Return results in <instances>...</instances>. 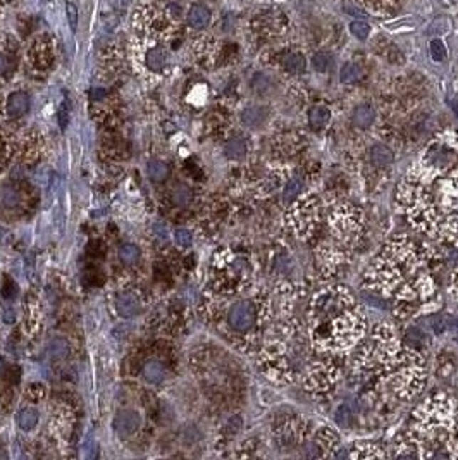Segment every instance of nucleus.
<instances>
[{
	"label": "nucleus",
	"instance_id": "nucleus-11",
	"mask_svg": "<svg viewBox=\"0 0 458 460\" xmlns=\"http://www.w3.org/2000/svg\"><path fill=\"white\" fill-rule=\"evenodd\" d=\"M115 309L121 318H133L140 312V300L133 293H123L115 300Z\"/></svg>",
	"mask_w": 458,
	"mask_h": 460
},
{
	"label": "nucleus",
	"instance_id": "nucleus-8",
	"mask_svg": "<svg viewBox=\"0 0 458 460\" xmlns=\"http://www.w3.org/2000/svg\"><path fill=\"white\" fill-rule=\"evenodd\" d=\"M142 426V417L136 410H121L114 419V429L121 438H127L135 434Z\"/></svg>",
	"mask_w": 458,
	"mask_h": 460
},
{
	"label": "nucleus",
	"instance_id": "nucleus-26",
	"mask_svg": "<svg viewBox=\"0 0 458 460\" xmlns=\"http://www.w3.org/2000/svg\"><path fill=\"white\" fill-rule=\"evenodd\" d=\"M48 355L52 359H66L69 353V343L66 342L64 338H53L51 343H48Z\"/></svg>",
	"mask_w": 458,
	"mask_h": 460
},
{
	"label": "nucleus",
	"instance_id": "nucleus-10",
	"mask_svg": "<svg viewBox=\"0 0 458 460\" xmlns=\"http://www.w3.org/2000/svg\"><path fill=\"white\" fill-rule=\"evenodd\" d=\"M30 110V97L24 92H14L7 98V114L11 117H21Z\"/></svg>",
	"mask_w": 458,
	"mask_h": 460
},
{
	"label": "nucleus",
	"instance_id": "nucleus-21",
	"mask_svg": "<svg viewBox=\"0 0 458 460\" xmlns=\"http://www.w3.org/2000/svg\"><path fill=\"white\" fill-rule=\"evenodd\" d=\"M224 154L228 159H243L246 155V142L243 138H231L224 147Z\"/></svg>",
	"mask_w": 458,
	"mask_h": 460
},
{
	"label": "nucleus",
	"instance_id": "nucleus-12",
	"mask_svg": "<svg viewBox=\"0 0 458 460\" xmlns=\"http://www.w3.org/2000/svg\"><path fill=\"white\" fill-rule=\"evenodd\" d=\"M210 23V11L204 4H193L188 11V24L195 30H204Z\"/></svg>",
	"mask_w": 458,
	"mask_h": 460
},
{
	"label": "nucleus",
	"instance_id": "nucleus-32",
	"mask_svg": "<svg viewBox=\"0 0 458 460\" xmlns=\"http://www.w3.org/2000/svg\"><path fill=\"white\" fill-rule=\"evenodd\" d=\"M300 188H302V182H300V179H291V182L284 187V192H283L284 200L296 199V195L300 193Z\"/></svg>",
	"mask_w": 458,
	"mask_h": 460
},
{
	"label": "nucleus",
	"instance_id": "nucleus-37",
	"mask_svg": "<svg viewBox=\"0 0 458 460\" xmlns=\"http://www.w3.org/2000/svg\"><path fill=\"white\" fill-rule=\"evenodd\" d=\"M343 9L348 12V14H352V16H357V18H364V16H367L364 11L362 9H358V7H355L352 6V4H345L343 6Z\"/></svg>",
	"mask_w": 458,
	"mask_h": 460
},
{
	"label": "nucleus",
	"instance_id": "nucleus-34",
	"mask_svg": "<svg viewBox=\"0 0 458 460\" xmlns=\"http://www.w3.org/2000/svg\"><path fill=\"white\" fill-rule=\"evenodd\" d=\"M251 88L257 93H264L267 88H269V78L264 75H255L254 81H251Z\"/></svg>",
	"mask_w": 458,
	"mask_h": 460
},
{
	"label": "nucleus",
	"instance_id": "nucleus-4",
	"mask_svg": "<svg viewBox=\"0 0 458 460\" xmlns=\"http://www.w3.org/2000/svg\"><path fill=\"white\" fill-rule=\"evenodd\" d=\"M357 365L373 372L375 385L391 395L412 398L424 385V362L415 348H402L391 328L379 326L358 352Z\"/></svg>",
	"mask_w": 458,
	"mask_h": 460
},
{
	"label": "nucleus",
	"instance_id": "nucleus-16",
	"mask_svg": "<svg viewBox=\"0 0 458 460\" xmlns=\"http://www.w3.org/2000/svg\"><path fill=\"white\" fill-rule=\"evenodd\" d=\"M329 117H331V113H329V109L324 108V105H316V108L308 110V125L316 131L323 130L329 122Z\"/></svg>",
	"mask_w": 458,
	"mask_h": 460
},
{
	"label": "nucleus",
	"instance_id": "nucleus-5",
	"mask_svg": "<svg viewBox=\"0 0 458 460\" xmlns=\"http://www.w3.org/2000/svg\"><path fill=\"white\" fill-rule=\"evenodd\" d=\"M455 409L447 397L429 398L415 412L414 424L400 438L398 457L453 459L458 455Z\"/></svg>",
	"mask_w": 458,
	"mask_h": 460
},
{
	"label": "nucleus",
	"instance_id": "nucleus-17",
	"mask_svg": "<svg viewBox=\"0 0 458 460\" xmlns=\"http://www.w3.org/2000/svg\"><path fill=\"white\" fill-rule=\"evenodd\" d=\"M283 66L291 75H302L305 69H307V61L298 52H290V54L283 57Z\"/></svg>",
	"mask_w": 458,
	"mask_h": 460
},
{
	"label": "nucleus",
	"instance_id": "nucleus-30",
	"mask_svg": "<svg viewBox=\"0 0 458 460\" xmlns=\"http://www.w3.org/2000/svg\"><path fill=\"white\" fill-rule=\"evenodd\" d=\"M334 419H336L338 424L348 426L350 422H352V419H353V409H352V405L343 404V405L338 407L336 412H334Z\"/></svg>",
	"mask_w": 458,
	"mask_h": 460
},
{
	"label": "nucleus",
	"instance_id": "nucleus-35",
	"mask_svg": "<svg viewBox=\"0 0 458 460\" xmlns=\"http://www.w3.org/2000/svg\"><path fill=\"white\" fill-rule=\"evenodd\" d=\"M365 2L374 9H393L398 6L400 0H365Z\"/></svg>",
	"mask_w": 458,
	"mask_h": 460
},
{
	"label": "nucleus",
	"instance_id": "nucleus-14",
	"mask_svg": "<svg viewBox=\"0 0 458 460\" xmlns=\"http://www.w3.org/2000/svg\"><path fill=\"white\" fill-rule=\"evenodd\" d=\"M267 119V110L259 105H251L241 113V122L246 128H261Z\"/></svg>",
	"mask_w": 458,
	"mask_h": 460
},
{
	"label": "nucleus",
	"instance_id": "nucleus-7",
	"mask_svg": "<svg viewBox=\"0 0 458 460\" xmlns=\"http://www.w3.org/2000/svg\"><path fill=\"white\" fill-rule=\"evenodd\" d=\"M228 323L234 331L246 333L257 323V309L250 300H240L228 312Z\"/></svg>",
	"mask_w": 458,
	"mask_h": 460
},
{
	"label": "nucleus",
	"instance_id": "nucleus-24",
	"mask_svg": "<svg viewBox=\"0 0 458 460\" xmlns=\"http://www.w3.org/2000/svg\"><path fill=\"white\" fill-rule=\"evenodd\" d=\"M147 64L152 71H162L167 64V54L162 48H154V51L148 52Z\"/></svg>",
	"mask_w": 458,
	"mask_h": 460
},
{
	"label": "nucleus",
	"instance_id": "nucleus-20",
	"mask_svg": "<svg viewBox=\"0 0 458 460\" xmlns=\"http://www.w3.org/2000/svg\"><path fill=\"white\" fill-rule=\"evenodd\" d=\"M147 174L152 182L162 183L169 178V166L162 161H150L147 164Z\"/></svg>",
	"mask_w": 458,
	"mask_h": 460
},
{
	"label": "nucleus",
	"instance_id": "nucleus-39",
	"mask_svg": "<svg viewBox=\"0 0 458 460\" xmlns=\"http://www.w3.org/2000/svg\"><path fill=\"white\" fill-rule=\"evenodd\" d=\"M6 69H7V61H6V57L0 56V75H2V73L6 71Z\"/></svg>",
	"mask_w": 458,
	"mask_h": 460
},
{
	"label": "nucleus",
	"instance_id": "nucleus-23",
	"mask_svg": "<svg viewBox=\"0 0 458 460\" xmlns=\"http://www.w3.org/2000/svg\"><path fill=\"white\" fill-rule=\"evenodd\" d=\"M362 76H364V73H362V68H360V66L353 64V63L345 64L343 69H341V73H340L341 83H345V85L357 83V81L362 80Z\"/></svg>",
	"mask_w": 458,
	"mask_h": 460
},
{
	"label": "nucleus",
	"instance_id": "nucleus-36",
	"mask_svg": "<svg viewBox=\"0 0 458 460\" xmlns=\"http://www.w3.org/2000/svg\"><path fill=\"white\" fill-rule=\"evenodd\" d=\"M175 238H176V241L181 246H189V245H192V241H193L192 233H189L188 229H177V231L175 233Z\"/></svg>",
	"mask_w": 458,
	"mask_h": 460
},
{
	"label": "nucleus",
	"instance_id": "nucleus-27",
	"mask_svg": "<svg viewBox=\"0 0 458 460\" xmlns=\"http://www.w3.org/2000/svg\"><path fill=\"white\" fill-rule=\"evenodd\" d=\"M171 199L177 207H187L192 202V190H189L187 184H177L171 193Z\"/></svg>",
	"mask_w": 458,
	"mask_h": 460
},
{
	"label": "nucleus",
	"instance_id": "nucleus-40",
	"mask_svg": "<svg viewBox=\"0 0 458 460\" xmlns=\"http://www.w3.org/2000/svg\"><path fill=\"white\" fill-rule=\"evenodd\" d=\"M59 121H61V128H66V113H64V109L59 113Z\"/></svg>",
	"mask_w": 458,
	"mask_h": 460
},
{
	"label": "nucleus",
	"instance_id": "nucleus-2",
	"mask_svg": "<svg viewBox=\"0 0 458 460\" xmlns=\"http://www.w3.org/2000/svg\"><path fill=\"white\" fill-rule=\"evenodd\" d=\"M370 283L381 293L379 297L395 300V312L400 318L427 310L429 300L436 297L426 256L408 238H395L385 246L373 266Z\"/></svg>",
	"mask_w": 458,
	"mask_h": 460
},
{
	"label": "nucleus",
	"instance_id": "nucleus-25",
	"mask_svg": "<svg viewBox=\"0 0 458 460\" xmlns=\"http://www.w3.org/2000/svg\"><path fill=\"white\" fill-rule=\"evenodd\" d=\"M38 422V412L35 409H23L18 414V426L23 431H31Z\"/></svg>",
	"mask_w": 458,
	"mask_h": 460
},
{
	"label": "nucleus",
	"instance_id": "nucleus-28",
	"mask_svg": "<svg viewBox=\"0 0 458 460\" xmlns=\"http://www.w3.org/2000/svg\"><path fill=\"white\" fill-rule=\"evenodd\" d=\"M429 52H431V57L436 61V63H441V61L447 59L448 56L447 45H444L443 40L439 38L431 40V43H429Z\"/></svg>",
	"mask_w": 458,
	"mask_h": 460
},
{
	"label": "nucleus",
	"instance_id": "nucleus-19",
	"mask_svg": "<svg viewBox=\"0 0 458 460\" xmlns=\"http://www.w3.org/2000/svg\"><path fill=\"white\" fill-rule=\"evenodd\" d=\"M21 202V195L11 184H0V205L6 209H16Z\"/></svg>",
	"mask_w": 458,
	"mask_h": 460
},
{
	"label": "nucleus",
	"instance_id": "nucleus-18",
	"mask_svg": "<svg viewBox=\"0 0 458 460\" xmlns=\"http://www.w3.org/2000/svg\"><path fill=\"white\" fill-rule=\"evenodd\" d=\"M143 376H145L148 383L157 385L166 377V367H164V364L159 362V360H148L145 367H143Z\"/></svg>",
	"mask_w": 458,
	"mask_h": 460
},
{
	"label": "nucleus",
	"instance_id": "nucleus-41",
	"mask_svg": "<svg viewBox=\"0 0 458 460\" xmlns=\"http://www.w3.org/2000/svg\"><path fill=\"white\" fill-rule=\"evenodd\" d=\"M4 365H6V364H4L2 357H0V375H2V371H4Z\"/></svg>",
	"mask_w": 458,
	"mask_h": 460
},
{
	"label": "nucleus",
	"instance_id": "nucleus-31",
	"mask_svg": "<svg viewBox=\"0 0 458 460\" xmlns=\"http://www.w3.org/2000/svg\"><path fill=\"white\" fill-rule=\"evenodd\" d=\"M350 31H352L358 40H365L370 33V26L364 21H353L350 24Z\"/></svg>",
	"mask_w": 458,
	"mask_h": 460
},
{
	"label": "nucleus",
	"instance_id": "nucleus-38",
	"mask_svg": "<svg viewBox=\"0 0 458 460\" xmlns=\"http://www.w3.org/2000/svg\"><path fill=\"white\" fill-rule=\"evenodd\" d=\"M155 233H159L160 241H167V231L166 228L162 229V224H155Z\"/></svg>",
	"mask_w": 458,
	"mask_h": 460
},
{
	"label": "nucleus",
	"instance_id": "nucleus-9",
	"mask_svg": "<svg viewBox=\"0 0 458 460\" xmlns=\"http://www.w3.org/2000/svg\"><path fill=\"white\" fill-rule=\"evenodd\" d=\"M284 26H286V18L281 11H266L262 12L261 16V28L264 33L267 35H278V33L284 31Z\"/></svg>",
	"mask_w": 458,
	"mask_h": 460
},
{
	"label": "nucleus",
	"instance_id": "nucleus-33",
	"mask_svg": "<svg viewBox=\"0 0 458 460\" xmlns=\"http://www.w3.org/2000/svg\"><path fill=\"white\" fill-rule=\"evenodd\" d=\"M66 16H68L69 26H71V31L74 33L78 28V7L74 6L73 2L66 4Z\"/></svg>",
	"mask_w": 458,
	"mask_h": 460
},
{
	"label": "nucleus",
	"instance_id": "nucleus-13",
	"mask_svg": "<svg viewBox=\"0 0 458 460\" xmlns=\"http://www.w3.org/2000/svg\"><path fill=\"white\" fill-rule=\"evenodd\" d=\"M353 125L360 130H367L374 125L375 121V109L369 104L358 105L357 109L353 110Z\"/></svg>",
	"mask_w": 458,
	"mask_h": 460
},
{
	"label": "nucleus",
	"instance_id": "nucleus-1",
	"mask_svg": "<svg viewBox=\"0 0 458 460\" xmlns=\"http://www.w3.org/2000/svg\"><path fill=\"white\" fill-rule=\"evenodd\" d=\"M398 204L424 235L458 244V133L429 143L400 183Z\"/></svg>",
	"mask_w": 458,
	"mask_h": 460
},
{
	"label": "nucleus",
	"instance_id": "nucleus-6",
	"mask_svg": "<svg viewBox=\"0 0 458 460\" xmlns=\"http://www.w3.org/2000/svg\"><path fill=\"white\" fill-rule=\"evenodd\" d=\"M316 199L313 197L305 195L298 204L295 205V211L291 209V217H293V228L296 229L298 235H311L313 224L317 223V214H316Z\"/></svg>",
	"mask_w": 458,
	"mask_h": 460
},
{
	"label": "nucleus",
	"instance_id": "nucleus-15",
	"mask_svg": "<svg viewBox=\"0 0 458 460\" xmlns=\"http://www.w3.org/2000/svg\"><path fill=\"white\" fill-rule=\"evenodd\" d=\"M369 157L375 167H387L393 162V150L382 143H374L369 150Z\"/></svg>",
	"mask_w": 458,
	"mask_h": 460
},
{
	"label": "nucleus",
	"instance_id": "nucleus-29",
	"mask_svg": "<svg viewBox=\"0 0 458 460\" xmlns=\"http://www.w3.org/2000/svg\"><path fill=\"white\" fill-rule=\"evenodd\" d=\"M331 64H333V59H331V56L328 54V52H317V54L312 57L313 69H316V71H319V73L328 71V69L331 68Z\"/></svg>",
	"mask_w": 458,
	"mask_h": 460
},
{
	"label": "nucleus",
	"instance_id": "nucleus-3",
	"mask_svg": "<svg viewBox=\"0 0 458 460\" xmlns=\"http://www.w3.org/2000/svg\"><path fill=\"white\" fill-rule=\"evenodd\" d=\"M308 342L321 353H343L365 335V318L350 291L329 286L317 291L307 309Z\"/></svg>",
	"mask_w": 458,
	"mask_h": 460
},
{
	"label": "nucleus",
	"instance_id": "nucleus-22",
	"mask_svg": "<svg viewBox=\"0 0 458 460\" xmlns=\"http://www.w3.org/2000/svg\"><path fill=\"white\" fill-rule=\"evenodd\" d=\"M118 257L123 264L133 266L140 261V249L133 244H125V245L119 246Z\"/></svg>",
	"mask_w": 458,
	"mask_h": 460
}]
</instances>
